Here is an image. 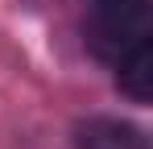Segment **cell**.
Returning a JSON list of instances; mask_svg holds the SVG:
<instances>
[{
	"label": "cell",
	"instance_id": "6da1fadb",
	"mask_svg": "<svg viewBox=\"0 0 153 149\" xmlns=\"http://www.w3.org/2000/svg\"><path fill=\"white\" fill-rule=\"evenodd\" d=\"M149 42V4L145 0H100L87 25V46L108 62H120L128 50Z\"/></svg>",
	"mask_w": 153,
	"mask_h": 149
},
{
	"label": "cell",
	"instance_id": "7a4b0ae2",
	"mask_svg": "<svg viewBox=\"0 0 153 149\" xmlns=\"http://www.w3.org/2000/svg\"><path fill=\"white\" fill-rule=\"evenodd\" d=\"M79 149H145V137L124 120L95 116L79 124Z\"/></svg>",
	"mask_w": 153,
	"mask_h": 149
},
{
	"label": "cell",
	"instance_id": "3957f363",
	"mask_svg": "<svg viewBox=\"0 0 153 149\" xmlns=\"http://www.w3.org/2000/svg\"><path fill=\"white\" fill-rule=\"evenodd\" d=\"M120 91L128 99H137V104H145L153 95V46L149 42H141L137 50H128L124 58H120Z\"/></svg>",
	"mask_w": 153,
	"mask_h": 149
}]
</instances>
